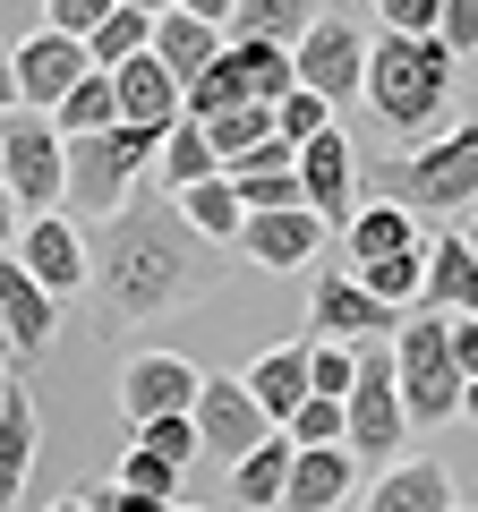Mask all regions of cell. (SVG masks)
<instances>
[{"label":"cell","mask_w":478,"mask_h":512,"mask_svg":"<svg viewBox=\"0 0 478 512\" xmlns=\"http://www.w3.org/2000/svg\"><path fill=\"white\" fill-rule=\"evenodd\" d=\"M43 26V0H0V43H26Z\"/></svg>","instance_id":"cell-44"},{"label":"cell","mask_w":478,"mask_h":512,"mask_svg":"<svg viewBox=\"0 0 478 512\" xmlns=\"http://www.w3.org/2000/svg\"><path fill=\"white\" fill-rule=\"evenodd\" d=\"M453 419H470V427H478V376L461 384V410H453Z\"/></svg>","instance_id":"cell-48"},{"label":"cell","mask_w":478,"mask_h":512,"mask_svg":"<svg viewBox=\"0 0 478 512\" xmlns=\"http://www.w3.org/2000/svg\"><path fill=\"white\" fill-rule=\"evenodd\" d=\"M239 384H248V402L265 410V427H282L299 402H308V342H274V350H257Z\"/></svg>","instance_id":"cell-20"},{"label":"cell","mask_w":478,"mask_h":512,"mask_svg":"<svg viewBox=\"0 0 478 512\" xmlns=\"http://www.w3.org/2000/svg\"><path fill=\"white\" fill-rule=\"evenodd\" d=\"M342 248H350V265L402 256V248H419V214H402L393 197H376V205H359V214L342 222Z\"/></svg>","instance_id":"cell-24"},{"label":"cell","mask_w":478,"mask_h":512,"mask_svg":"<svg viewBox=\"0 0 478 512\" xmlns=\"http://www.w3.org/2000/svg\"><path fill=\"white\" fill-rule=\"evenodd\" d=\"M453 86H461V60L444 52L436 35H376L368 43V77H359V103L393 128V137H436L453 120Z\"/></svg>","instance_id":"cell-2"},{"label":"cell","mask_w":478,"mask_h":512,"mask_svg":"<svg viewBox=\"0 0 478 512\" xmlns=\"http://www.w3.org/2000/svg\"><path fill=\"white\" fill-rule=\"evenodd\" d=\"M0 188L18 214H60V128L43 111L0 120Z\"/></svg>","instance_id":"cell-8"},{"label":"cell","mask_w":478,"mask_h":512,"mask_svg":"<svg viewBox=\"0 0 478 512\" xmlns=\"http://www.w3.org/2000/svg\"><path fill=\"white\" fill-rule=\"evenodd\" d=\"M137 453L171 461V470H197V427H188V410H180V419H146V427H137Z\"/></svg>","instance_id":"cell-36"},{"label":"cell","mask_w":478,"mask_h":512,"mask_svg":"<svg viewBox=\"0 0 478 512\" xmlns=\"http://www.w3.org/2000/svg\"><path fill=\"white\" fill-rule=\"evenodd\" d=\"M299 205H308L325 231H342L350 214H359V154H350V137L342 128H325L316 146H299Z\"/></svg>","instance_id":"cell-12"},{"label":"cell","mask_w":478,"mask_h":512,"mask_svg":"<svg viewBox=\"0 0 478 512\" xmlns=\"http://www.w3.org/2000/svg\"><path fill=\"white\" fill-rule=\"evenodd\" d=\"M214 52H222V35H214V26H197V18H180V9H163V18H154V35H146V60H154L180 94L214 69Z\"/></svg>","instance_id":"cell-21"},{"label":"cell","mask_w":478,"mask_h":512,"mask_svg":"<svg viewBox=\"0 0 478 512\" xmlns=\"http://www.w3.org/2000/svg\"><path fill=\"white\" fill-rule=\"evenodd\" d=\"M18 111V69H9V43H0V120Z\"/></svg>","instance_id":"cell-46"},{"label":"cell","mask_w":478,"mask_h":512,"mask_svg":"<svg viewBox=\"0 0 478 512\" xmlns=\"http://www.w3.org/2000/svg\"><path fill=\"white\" fill-rule=\"evenodd\" d=\"M444 350H453V376H478V316H444Z\"/></svg>","instance_id":"cell-43"},{"label":"cell","mask_w":478,"mask_h":512,"mask_svg":"<svg viewBox=\"0 0 478 512\" xmlns=\"http://www.w3.org/2000/svg\"><path fill=\"white\" fill-rule=\"evenodd\" d=\"M9 69H18V111H43V120L60 111V94H69L77 77H94L86 69V43L52 35V26H35L26 43H9Z\"/></svg>","instance_id":"cell-13"},{"label":"cell","mask_w":478,"mask_h":512,"mask_svg":"<svg viewBox=\"0 0 478 512\" xmlns=\"http://www.w3.org/2000/svg\"><path fill=\"white\" fill-rule=\"evenodd\" d=\"M350 376H359V350L342 342H308V393H325V402H342Z\"/></svg>","instance_id":"cell-37"},{"label":"cell","mask_w":478,"mask_h":512,"mask_svg":"<svg viewBox=\"0 0 478 512\" xmlns=\"http://www.w3.org/2000/svg\"><path fill=\"white\" fill-rule=\"evenodd\" d=\"M385 325H393V308H376L350 274H316V291H308V342L359 350V342H385Z\"/></svg>","instance_id":"cell-14"},{"label":"cell","mask_w":478,"mask_h":512,"mask_svg":"<svg viewBox=\"0 0 478 512\" xmlns=\"http://www.w3.org/2000/svg\"><path fill=\"white\" fill-rule=\"evenodd\" d=\"M94 291H103L111 325H154V316L188 308L214 291V248L180 222V205L129 197L103 222V256H94Z\"/></svg>","instance_id":"cell-1"},{"label":"cell","mask_w":478,"mask_h":512,"mask_svg":"<svg viewBox=\"0 0 478 512\" xmlns=\"http://www.w3.org/2000/svg\"><path fill=\"white\" fill-rule=\"evenodd\" d=\"M111 111H120V128H154V137H171V128H180V86L137 52V60L111 69Z\"/></svg>","instance_id":"cell-19"},{"label":"cell","mask_w":478,"mask_h":512,"mask_svg":"<svg viewBox=\"0 0 478 512\" xmlns=\"http://www.w3.org/2000/svg\"><path fill=\"white\" fill-rule=\"evenodd\" d=\"M205 367L180 359V350H137L129 367H120V419L146 427V419H180L188 402H197Z\"/></svg>","instance_id":"cell-11"},{"label":"cell","mask_w":478,"mask_h":512,"mask_svg":"<svg viewBox=\"0 0 478 512\" xmlns=\"http://www.w3.org/2000/svg\"><path fill=\"white\" fill-rule=\"evenodd\" d=\"M316 9H325V0H231L222 43H282V52H291V43L316 26Z\"/></svg>","instance_id":"cell-23"},{"label":"cell","mask_w":478,"mask_h":512,"mask_svg":"<svg viewBox=\"0 0 478 512\" xmlns=\"http://www.w3.org/2000/svg\"><path fill=\"white\" fill-rule=\"evenodd\" d=\"M436 43L453 60H470L478 52V0H444V18H436Z\"/></svg>","instance_id":"cell-41"},{"label":"cell","mask_w":478,"mask_h":512,"mask_svg":"<svg viewBox=\"0 0 478 512\" xmlns=\"http://www.w3.org/2000/svg\"><path fill=\"white\" fill-rule=\"evenodd\" d=\"M282 436H291L299 453H308V444H342V402H325V393H308V402H299L291 419H282Z\"/></svg>","instance_id":"cell-38"},{"label":"cell","mask_w":478,"mask_h":512,"mask_svg":"<svg viewBox=\"0 0 478 512\" xmlns=\"http://www.w3.org/2000/svg\"><path fill=\"white\" fill-rule=\"evenodd\" d=\"M222 69H231V86L248 94V103H265V111H274L282 94L299 86V77H291V52H282V43H222Z\"/></svg>","instance_id":"cell-26"},{"label":"cell","mask_w":478,"mask_h":512,"mask_svg":"<svg viewBox=\"0 0 478 512\" xmlns=\"http://www.w3.org/2000/svg\"><path fill=\"white\" fill-rule=\"evenodd\" d=\"M111 478H120V487H129V495H154V504H180V487H188V470H171V461L137 453V444H129V453H120V470H111Z\"/></svg>","instance_id":"cell-35"},{"label":"cell","mask_w":478,"mask_h":512,"mask_svg":"<svg viewBox=\"0 0 478 512\" xmlns=\"http://www.w3.org/2000/svg\"><path fill=\"white\" fill-rule=\"evenodd\" d=\"M419 299H436V316H478V256L461 248V231L427 239V282Z\"/></svg>","instance_id":"cell-22"},{"label":"cell","mask_w":478,"mask_h":512,"mask_svg":"<svg viewBox=\"0 0 478 512\" xmlns=\"http://www.w3.org/2000/svg\"><path fill=\"white\" fill-rule=\"evenodd\" d=\"M154 171H163V197H188L197 180H222V163H214V146H205V128H197V120H180V128L163 137Z\"/></svg>","instance_id":"cell-30"},{"label":"cell","mask_w":478,"mask_h":512,"mask_svg":"<svg viewBox=\"0 0 478 512\" xmlns=\"http://www.w3.org/2000/svg\"><path fill=\"white\" fill-rule=\"evenodd\" d=\"M453 504H461L453 470H444V461H427V453L385 461V470H376V487L359 495V512H453Z\"/></svg>","instance_id":"cell-16"},{"label":"cell","mask_w":478,"mask_h":512,"mask_svg":"<svg viewBox=\"0 0 478 512\" xmlns=\"http://www.w3.org/2000/svg\"><path fill=\"white\" fill-rule=\"evenodd\" d=\"M77 504H86V512H171V504H154V495H129L120 478H111V487H103V478H94V487H77Z\"/></svg>","instance_id":"cell-42"},{"label":"cell","mask_w":478,"mask_h":512,"mask_svg":"<svg viewBox=\"0 0 478 512\" xmlns=\"http://www.w3.org/2000/svg\"><path fill=\"white\" fill-rule=\"evenodd\" d=\"M171 205H180V222L205 239V248H239V222H248V214H239L231 180H197L188 197H171Z\"/></svg>","instance_id":"cell-28"},{"label":"cell","mask_w":478,"mask_h":512,"mask_svg":"<svg viewBox=\"0 0 478 512\" xmlns=\"http://www.w3.org/2000/svg\"><path fill=\"white\" fill-rule=\"evenodd\" d=\"M146 35H154V18H137V9H111V18L86 35V69H103V77H111L120 60L146 52Z\"/></svg>","instance_id":"cell-32"},{"label":"cell","mask_w":478,"mask_h":512,"mask_svg":"<svg viewBox=\"0 0 478 512\" xmlns=\"http://www.w3.org/2000/svg\"><path fill=\"white\" fill-rule=\"evenodd\" d=\"M325 128H342V120H333V103H316V94L308 86H291V94H282V103H274V137H282V146H316V137H325Z\"/></svg>","instance_id":"cell-34"},{"label":"cell","mask_w":478,"mask_h":512,"mask_svg":"<svg viewBox=\"0 0 478 512\" xmlns=\"http://www.w3.org/2000/svg\"><path fill=\"white\" fill-rule=\"evenodd\" d=\"M393 393H402V419L410 427H444L461 410V376H453V350H444V316H410L402 333H393Z\"/></svg>","instance_id":"cell-5"},{"label":"cell","mask_w":478,"mask_h":512,"mask_svg":"<svg viewBox=\"0 0 478 512\" xmlns=\"http://www.w3.org/2000/svg\"><path fill=\"white\" fill-rule=\"evenodd\" d=\"M325 239H333V231L308 214V205H291V214H248V222H239V248H248V265H265V274H299Z\"/></svg>","instance_id":"cell-17"},{"label":"cell","mask_w":478,"mask_h":512,"mask_svg":"<svg viewBox=\"0 0 478 512\" xmlns=\"http://www.w3.org/2000/svg\"><path fill=\"white\" fill-rule=\"evenodd\" d=\"M171 512H197V504H171Z\"/></svg>","instance_id":"cell-53"},{"label":"cell","mask_w":478,"mask_h":512,"mask_svg":"<svg viewBox=\"0 0 478 512\" xmlns=\"http://www.w3.org/2000/svg\"><path fill=\"white\" fill-rule=\"evenodd\" d=\"M52 333H60V299L18 274V256H0V350L9 359H43Z\"/></svg>","instance_id":"cell-15"},{"label":"cell","mask_w":478,"mask_h":512,"mask_svg":"<svg viewBox=\"0 0 478 512\" xmlns=\"http://www.w3.org/2000/svg\"><path fill=\"white\" fill-rule=\"evenodd\" d=\"M171 9H180V18H197V26H214V35L231 26V0H171Z\"/></svg>","instance_id":"cell-45"},{"label":"cell","mask_w":478,"mask_h":512,"mask_svg":"<svg viewBox=\"0 0 478 512\" xmlns=\"http://www.w3.org/2000/svg\"><path fill=\"white\" fill-rule=\"evenodd\" d=\"M350 282H359L376 308H410L419 282H427V239H419V248H402V256H376V265H350Z\"/></svg>","instance_id":"cell-31"},{"label":"cell","mask_w":478,"mask_h":512,"mask_svg":"<svg viewBox=\"0 0 478 512\" xmlns=\"http://www.w3.org/2000/svg\"><path fill=\"white\" fill-rule=\"evenodd\" d=\"M26 461H35V402H26V384L0 393V512L26 495Z\"/></svg>","instance_id":"cell-27"},{"label":"cell","mask_w":478,"mask_h":512,"mask_svg":"<svg viewBox=\"0 0 478 512\" xmlns=\"http://www.w3.org/2000/svg\"><path fill=\"white\" fill-rule=\"evenodd\" d=\"M376 18H385V35H436L444 0H368Z\"/></svg>","instance_id":"cell-40"},{"label":"cell","mask_w":478,"mask_h":512,"mask_svg":"<svg viewBox=\"0 0 478 512\" xmlns=\"http://www.w3.org/2000/svg\"><path fill=\"white\" fill-rule=\"evenodd\" d=\"M376 197H393L402 214L419 222H453L478 205V111H461V120H444L436 137H419L410 154H385V171H376Z\"/></svg>","instance_id":"cell-3"},{"label":"cell","mask_w":478,"mask_h":512,"mask_svg":"<svg viewBox=\"0 0 478 512\" xmlns=\"http://www.w3.org/2000/svg\"><path fill=\"white\" fill-rule=\"evenodd\" d=\"M282 478H291V436H265L257 453H239L231 461V495H239V512H282Z\"/></svg>","instance_id":"cell-25"},{"label":"cell","mask_w":478,"mask_h":512,"mask_svg":"<svg viewBox=\"0 0 478 512\" xmlns=\"http://www.w3.org/2000/svg\"><path fill=\"white\" fill-rule=\"evenodd\" d=\"M291 77L316 94V103H359V77H368V35H359V18H342V9H316V26L291 43Z\"/></svg>","instance_id":"cell-7"},{"label":"cell","mask_w":478,"mask_h":512,"mask_svg":"<svg viewBox=\"0 0 478 512\" xmlns=\"http://www.w3.org/2000/svg\"><path fill=\"white\" fill-rule=\"evenodd\" d=\"M9 256H18V274L43 282L52 299H69V291H86V282H94V248L77 239L69 214H26L18 239H9Z\"/></svg>","instance_id":"cell-9"},{"label":"cell","mask_w":478,"mask_h":512,"mask_svg":"<svg viewBox=\"0 0 478 512\" xmlns=\"http://www.w3.org/2000/svg\"><path fill=\"white\" fill-rule=\"evenodd\" d=\"M350 487H359V461L342 444H291V478H282V512H342Z\"/></svg>","instance_id":"cell-18"},{"label":"cell","mask_w":478,"mask_h":512,"mask_svg":"<svg viewBox=\"0 0 478 512\" xmlns=\"http://www.w3.org/2000/svg\"><path fill=\"white\" fill-rule=\"evenodd\" d=\"M461 248H470V256H478V222H461Z\"/></svg>","instance_id":"cell-51"},{"label":"cell","mask_w":478,"mask_h":512,"mask_svg":"<svg viewBox=\"0 0 478 512\" xmlns=\"http://www.w3.org/2000/svg\"><path fill=\"white\" fill-rule=\"evenodd\" d=\"M52 512H86V504H77V495H60V504H52Z\"/></svg>","instance_id":"cell-52"},{"label":"cell","mask_w":478,"mask_h":512,"mask_svg":"<svg viewBox=\"0 0 478 512\" xmlns=\"http://www.w3.org/2000/svg\"><path fill=\"white\" fill-rule=\"evenodd\" d=\"M453 512H470V504H453Z\"/></svg>","instance_id":"cell-54"},{"label":"cell","mask_w":478,"mask_h":512,"mask_svg":"<svg viewBox=\"0 0 478 512\" xmlns=\"http://www.w3.org/2000/svg\"><path fill=\"white\" fill-rule=\"evenodd\" d=\"M188 427H197V453H214V461H239V453H257V444L274 436L239 376H205L197 402H188Z\"/></svg>","instance_id":"cell-10"},{"label":"cell","mask_w":478,"mask_h":512,"mask_svg":"<svg viewBox=\"0 0 478 512\" xmlns=\"http://www.w3.org/2000/svg\"><path fill=\"white\" fill-rule=\"evenodd\" d=\"M163 154L154 128H94V137H60V205L86 222H111L120 205L137 197V171Z\"/></svg>","instance_id":"cell-4"},{"label":"cell","mask_w":478,"mask_h":512,"mask_svg":"<svg viewBox=\"0 0 478 512\" xmlns=\"http://www.w3.org/2000/svg\"><path fill=\"white\" fill-rule=\"evenodd\" d=\"M197 128H205V146H214V163L239 171L265 137H274V111H265V103H231V111H214V120H197Z\"/></svg>","instance_id":"cell-29"},{"label":"cell","mask_w":478,"mask_h":512,"mask_svg":"<svg viewBox=\"0 0 478 512\" xmlns=\"http://www.w3.org/2000/svg\"><path fill=\"white\" fill-rule=\"evenodd\" d=\"M103 18H111V0H43V26H52V35H69V43H86Z\"/></svg>","instance_id":"cell-39"},{"label":"cell","mask_w":478,"mask_h":512,"mask_svg":"<svg viewBox=\"0 0 478 512\" xmlns=\"http://www.w3.org/2000/svg\"><path fill=\"white\" fill-rule=\"evenodd\" d=\"M18 222H26V214L9 205V188H0V256H9V239H18Z\"/></svg>","instance_id":"cell-47"},{"label":"cell","mask_w":478,"mask_h":512,"mask_svg":"<svg viewBox=\"0 0 478 512\" xmlns=\"http://www.w3.org/2000/svg\"><path fill=\"white\" fill-rule=\"evenodd\" d=\"M120 111H111V77L94 69V77H77L69 94H60V111H52V128L60 137H94V128H111Z\"/></svg>","instance_id":"cell-33"},{"label":"cell","mask_w":478,"mask_h":512,"mask_svg":"<svg viewBox=\"0 0 478 512\" xmlns=\"http://www.w3.org/2000/svg\"><path fill=\"white\" fill-rule=\"evenodd\" d=\"M402 436H410V419H402V393H393V350L359 342V376L342 393V453L385 470V461H402Z\"/></svg>","instance_id":"cell-6"},{"label":"cell","mask_w":478,"mask_h":512,"mask_svg":"<svg viewBox=\"0 0 478 512\" xmlns=\"http://www.w3.org/2000/svg\"><path fill=\"white\" fill-rule=\"evenodd\" d=\"M111 9H137V18H163L171 0H111Z\"/></svg>","instance_id":"cell-49"},{"label":"cell","mask_w":478,"mask_h":512,"mask_svg":"<svg viewBox=\"0 0 478 512\" xmlns=\"http://www.w3.org/2000/svg\"><path fill=\"white\" fill-rule=\"evenodd\" d=\"M9 384H18V359H9V350H0V393H9Z\"/></svg>","instance_id":"cell-50"}]
</instances>
